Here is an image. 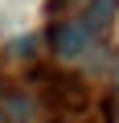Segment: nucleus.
<instances>
[{
	"label": "nucleus",
	"instance_id": "1",
	"mask_svg": "<svg viewBox=\"0 0 119 123\" xmlns=\"http://www.w3.org/2000/svg\"><path fill=\"white\" fill-rule=\"evenodd\" d=\"M90 45H94V37L86 33V25H82L78 17H74V21H57L53 33H49V49H53L57 57H82Z\"/></svg>",
	"mask_w": 119,
	"mask_h": 123
},
{
	"label": "nucleus",
	"instance_id": "2",
	"mask_svg": "<svg viewBox=\"0 0 119 123\" xmlns=\"http://www.w3.org/2000/svg\"><path fill=\"white\" fill-rule=\"evenodd\" d=\"M111 17H115V0H90V4L82 8V25H86V33L90 37H103L107 29H111Z\"/></svg>",
	"mask_w": 119,
	"mask_h": 123
},
{
	"label": "nucleus",
	"instance_id": "3",
	"mask_svg": "<svg viewBox=\"0 0 119 123\" xmlns=\"http://www.w3.org/2000/svg\"><path fill=\"white\" fill-rule=\"evenodd\" d=\"M115 78H119V70H115Z\"/></svg>",
	"mask_w": 119,
	"mask_h": 123
}]
</instances>
